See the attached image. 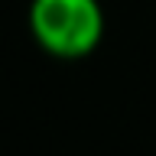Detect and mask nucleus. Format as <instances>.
Wrapping results in <instances>:
<instances>
[{"mask_svg":"<svg viewBox=\"0 0 156 156\" xmlns=\"http://www.w3.org/2000/svg\"><path fill=\"white\" fill-rule=\"evenodd\" d=\"M29 33L49 55L85 58L104 39V7L101 0H33Z\"/></svg>","mask_w":156,"mask_h":156,"instance_id":"nucleus-1","label":"nucleus"}]
</instances>
